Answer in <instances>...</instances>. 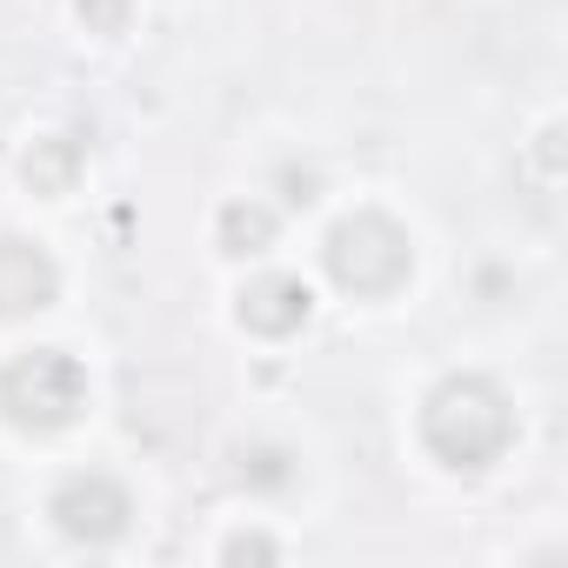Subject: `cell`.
I'll list each match as a JSON object with an SVG mask.
<instances>
[{
  "label": "cell",
  "instance_id": "1",
  "mask_svg": "<svg viewBox=\"0 0 568 568\" xmlns=\"http://www.w3.org/2000/svg\"><path fill=\"white\" fill-rule=\"evenodd\" d=\"M422 428H428V448H435L448 468H488V462L508 448V435H515L501 395L481 388V382H448V388H435Z\"/></svg>",
  "mask_w": 568,
  "mask_h": 568
},
{
  "label": "cell",
  "instance_id": "2",
  "mask_svg": "<svg viewBox=\"0 0 568 568\" xmlns=\"http://www.w3.org/2000/svg\"><path fill=\"white\" fill-rule=\"evenodd\" d=\"M81 402H88V382L61 348H34L0 375V408L28 428H61V422H74Z\"/></svg>",
  "mask_w": 568,
  "mask_h": 568
},
{
  "label": "cell",
  "instance_id": "3",
  "mask_svg": "<svg viewBox=\"0 0 568 568\" xmlns=\"http://www.w3.org/2000/svg\"><path fill=\"white\" fill-rule=\"evenodd\" d=\"M54 521L74 535V541H114L128 528V495L108 481V475H81L54 495Z\"/></svg>",
  "mask_w": 568,
  "mask_h": 568
},
{
  "label": "cell",
  "instance_id": "4",
  "mask_svg": "<svg viewBox=\"0 0 568 568\" xmlns=\"http://www.w3.org/2000/svg\"><path fill=\"white\" fill-rule=\"evenodd\" d=\"M54 302V261L34 241H0V315H28Z\"/></svg>",
  "mask_w": 568,
  "mask_h": 568
},
{
  "label": "cell",
  "instance_id": "5",
  "mask_svg": "<svg viewBox=\"0 0 568 568\" xmlns=\"http://www.w3.org/2000/svg\"><path fill=\"white\" fill-rule=\"evenodd\" d=\"M241 322L261 335H288L308 322V288L302 281H261L254 295H241Z\"/></svg>",
  "mask_w": 568,
  "mask_h": 568
},
{
  "label": "cell",
  "instance_id": "6",
  "mask_svg": "<svg viewBox=\"0 0 568 568\" xmlns=\"http://www.w3.org/2000/svg\"><path fill=\"white\" fill-rule=\"evenodd\" d=\"M267 234H274L267 207H227V214H221V241H227V254H261Z\"/></svg>",
  "mask_w": 568,
  "mask_h": 568
},
{
  "label": "cell",
  "instance_id": "7",
  "mask_svg": "<svg viewBox=\"0 0 568 568\" xmlns=\"http://www.w3.org/2000/svg\"><path fill=\"white\" fill-rule=\"evenodd\" d=\"M241 555H274V541H261V535H234V541H227V561H241Z\"/></svg>",
  "mask_w": 568,
  "mask_h": 568
}]
</instances>
